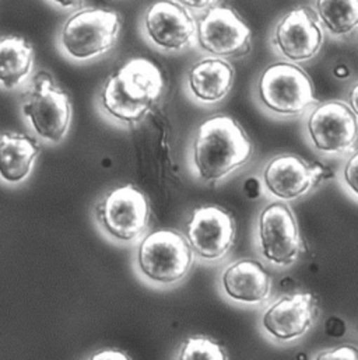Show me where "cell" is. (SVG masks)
Returning <instances> with one entry per match:
<instances>
[{
  "label": "cell",
  "instance_id": "cell-11",
  "mask_svg": "<svg viewBox=\"0 0 358 360\" xmlns=\"http://www.w3.org/2000/svg\"><path fill=\"white\" fill-rule=\"evenodd\" d=\"M256 243L260 255L276 266L293 265L301 250L298 223L283 200L269 203L259 214Z\"/></svg>",
  "mask_w": 358,
  "mask_h": 360
},
{
  "label": "cell",
  "instance_id": "cell-26",
  "mask_svg": "<svg viewBox=\"0 0 358 360\" xmlns=\"http://www.w3.org/2000/svg\"><path fill=\"white\" fill-rule=\"evenodd\" d=\"M91 359H97V360H126L129 359L125 354H122V352H119V351H114V349H107V351H101V352H98V354H95V355H93L91 356Z\"/></svg>",
  "mask_w": 358,
  "mask_h": 360
},
{
  "label": "cell",
  "instance_id": "cell-1",
  "mask_svg": "<svg viewBox=\"0 0 358 360\" xmlns=\"http://www.w3.org/2000/svg\"><path fill=\"white\" fill-rule=\"evenodd\" d=\"M166 82L160 68L146 58H133L114 73L100 93V110L111 122L135 128L160 103Z\"/></svg>",
  "mask_w": 358,
  "mask_h": 360
},
{
  "label": "cell",
  "instance_id": "cell-14",
  "mask_svg": "<svg viewBox=\"0 0 358 360\" xmlns=\"http://www.w3.org/2000/svg\"><path fill=\"white\" fill-rule=\"evenodd\" d=\"M326 177V169L296 155H279L269 160L262 173L265 191L277 200L291 202L305 196Z\"/></svg>",
  "mask_w": 358,
  "mask_h": 360
},
{
  "label": "cell",
  "instance_id": "cell-9",
  "mask_svg": "<svg viewBox=\"0 0 358 360\" xmlns=\"http://www.w3.org/2000/svg\"><path fill=\"white\" fill-rule=\"evenodd\" d=\"M196 42L210 56L237 59L251 52L252 31L231 7L214 6L197 21Z\"/></svg>",
  "mask_w": 358,
  "mask_h": 360
},
{
  "label": "cell",
  "instance_id": "cell-4",
  "mask_svg": "<svg viewBox=\"0 0 358 360\" xmlns=\"http://www.w3.org/2000/svg\"><path fill=\"white\" fill-rule=\"evenodd\" d=\"M94 219L101 233L115 244H138L150 230L149 198L135 185L114 188L94 206Z\"/></svg>",
  "mask_w": 358,
  "mask_h": 360
},
{
  "label": "cell",
  "instance_id": "cell-28",
  "mask_svg": "<svg viewBox=\"0 0 358 360\" xmlns=\"http://www.w3.org/2000/svg\"><path fill=\"white\" fill-rule=\"evenodd\" d=\"M347 104L350 105V108L353 110V112L356 114V117L358 118V83H356V84L352 87L350 93H349V101H347Z\"/></svg>",
  "mask_w": 358,
  "mask_h": 360
},
{
  "label": "cell",
  "instance_id": "cell-19",
  "mask_svg": "<svg viewBox=\"0 0 358 360\" xmlns=\"http://www.w3.org/2000/svg\"><path fill=\"white\" fill-rule=\"evenodd\" d=\"M34 68L32 45L15 35L0 37V86L6 90L20 87Z\"/></svg>",
  "mask_w": 358,
  "mask_h": 360
},
{
  "label": "cell",
  "instance_id": "cell-8",
  "mask_svg": "<svg viewBox=\"0 0 358 360\" xmlns=\"http://www.w3.org/2000/svg\"><path fill=\"white\" fill-rule=\"evenodd\" d=\"M307 136L324 156H342L354 150L358 118L349 104L331 100L317 105L307 120Z\"/></svg>",
  "mask_w": 358,
  "mask_h": 360
},
{
  "label": "cell",
  "instance_id": "cell-22",
  "mask_svg": "<svg viewBox=\"0 0 358 360\" xmlns=\"http://www.w3.org/2000/svg\"><path fill=\"white\" fill-rule=\"evenodd\" d=\"M342 177L347 191L358 199V150L346 162Z\"/></svg>",
  "mask_w": 358,
  "mask_h": 360
},
{
  "label": "cell",
  "instance_id": "cell-3",
  "mask_svg": "<svg viewBox=\"0 0 358 360\" xmlns=\"http://www.w3.org/2000/svg\"><path fill=\"white\" fill-rule=\"evenodd\" d=\"M194 262V254L183 233L156 230L147 233L138 244L135 269L150 286L170 289L182 283Z\"/></svg>",
  "mask_w": 358,
  "mask_h": 360
},
{
  "label": "cell",
  "instance_id": "cell-25",
  "mask_svg": "<svg viewBox=\"0 0 358 360\" xmlns=\"http://www.w3.org/2000/svg\"><path fill=\"white\" fill-rule=\"evenodd\" d=\"M346 324L338 319V317H332L328 320V324H326V333L331 335V337H335V338H339L342 335H345L346 333Z\"/></svg>",
  "mask_w": 358,
  "mask_h": 360
},
{
  "label": "cell",
  "instance_id": "cell-10",
  "mask_svg": "<svg viewBox=\"0 0 358 360\" xmlns=\"http://www.w3.org/2000/svg\"><path fill=\"white\" fill-rule=\"evenodd\" d=\"M183 234L196 259L216 264L234 247L237 224L228 210L218 206H200L192 212Z\"/></svg>",
  "mask_w": 358,
  "mask_h": 360
},
{
  "label": "cell",
  "instance_id": "cell-2",
  "mask_svg": "<svg viewBox=\"0 0 358 360\" xmlns=\"http://www.w3.org/2000/svg\"><path fill=\"white\" fill-rule=\"evenodd\" d=\"M253 145L242 127L227 115L203 121L192 139L189 165L196 180L216 185L249 163Z\"/></svg>",
  "mask_w": 358,
  "mask_h": 360
},
{
  "label": "cell",
  "instance_id": "cell-21",
  "mask_svg": "<svg viewBox=\"0 0 358 360\" xmlns=\"http://www.w3.org/2000/svg\"><path fill=\"white\" fill-rule=\"evenodd\" d=\"M177 358L180 360L190 359H227L224 349L207 337H189L180 345Z\"/></svg>",
  "mask_w": 358,
  "mask_h": 360
},
{
  "label": "cell",
  "instance_id": "cell-16",
  "mask_svg": "<svg viewBox=\"0 0 358 360\" xmlns=\"http://www.w3.org/2000/svg\"><path fill=\"white\" fill-rule=\"evenodd\" d=\"M220 288L223 295L237 304L260 306L272 295V278L259 261L244 258L223 271Z\"/></svg>",
  "mask_w": 358,
  "mask_h": 360
},
{
  "label": "cell",
  "instance_id": "cell-6",
  "mask_svg": "<svg viewBox=\"0 0 358 360\" xmlns=\"http://www.w3.org/2000/svg\"><path fill=\"white\" fill-rule=\"evenodd\" d=\"M121 17L117 11L87 7L73 13L59 35L62 51L72 59L86 62L108 53L117 44Z\"/></svg>",
  "mask_w": 358,
  "mask_h": 360
},
{
  "label": "cell",
  "instance_id": "cell-24",
  "mask_svg": "<svg viewBox=\"0 0 358 360\" xmlns=\"http://www.w3.org/2000/svg\"><path fill=\"white\" fill-rule=\"evenodd\" d=\"M178 1L186 8L196 10V11H206L218 3V0H178Z\"/></svg>",
  "mask_w": 358,
  "mask_h": 360
},
{
  "label": "cell",
  "instance_id": "cell-30",
  "mask_svg": "<svg viewBox=\"0 0 358 360\" xmlns=\"http://www.w3.org/2000/svg\"><path fill=\"white\" fill-rule=\"evenodd\" d=\"M335 75H336V77H339V79H346V77L350 75V72H349V69H347L346 66H338V68L335 69Z\"/></svg>",
  "mask_w": 358,
  "mask_h": 360
},
{
  "label": "cell",
  "instance_id": "cell-23",
  "mask_svg": "<svg viewBox=\"0 0 358 360\" xmlns=\"http://www.w3.org/2000/svg\"><path fill=\"white\" fill-rule=\"evenodd\" d=\"M315 359H358V348L353 345H340L318 354Z\"/></svg>",
  "mask_w": 358,
  "mask_h": 360
},
{
  "label": "cell",
  "instance_id": "cell-15",
  "mask_svg": "<svg viewBox=\"0 0 358 360\" xmlns=\"http://www.w3.org/2000/svg\"><path fill=\"white\" fill-rule=\"evenodd\" d=\"M318 309L311 293L300 292L280 297L262 314L263 331L277 342H293L303 338L315 324Z\"/></svg>",
  "mask_w": 358,
  "mask_h": 360
},
{
  "label": "cell",
  "instance_id": "cell-27",
  "mask_svg": "<svg viewBox=\"0 0 358 360\" xmlns=\"http://www.w3.org/2000/svg\"><path fill=\"white\" fill-rule=\"evenodd\" d=\"M245 192L251 196V198H256L260 193V182L256 179H249L245 182Z\"/></svg>",
  "mask_w": 358,
  "mask_h": 360
},
{
  "label": "cell",
  "instance_id": "cell-7",
  "mask_svg": "<svg viewBox=\"0 0 358 360\" xmlns=\"http://www.w3.org/2000/svg\"><path fill=\"white\" fill-rule=\"evenodd\" d=\"M21 110L31 131L41 141L59 145L66 138L73 114L72 103L48 73L42 72L32 80Z\"/></svg>",
  "mask_w": 358,
  "mask_h": 360
},
{
  "label": "cell",
  "instance_id": "cell-13",
  "mask_svg": "<svg viewBox=\"0 0 358 360\" xmlns=\"http://www.w3.org/2000/svg\"><path fill=\"white\" fill-rule=\"evenodd\" d=\"M325 41L324 30L318 18L307 7L289 11L273 32L274 51L291 63L312 60Z\"/></svg>",
  "mask_w": 358,
  "mask_h": 360
},
{
  "label": "cell",
  "instance_id": "cell-17",
  "mask_svg": "<svg viewBox=\"0 0 358 360\" xmlns=\"http://www.w3.org/2000/svg\"><path fill=\"white\" fill-rule=\"evenodd\" d=\"M234 77L235 72L228 60L208 56L190 66L186 77V89L196 103L214 105L230 94Z\"/></svg>",
  "mask_w": 358,
  "mask_h": 360
},
{
  "label": "cell",
  "instance_id": "cell-12",
  "mask_svg": "<svg viewBox=\"0 0 358 360\" xmlns=\"http://www.w3.org/2000/svg\"><path fill=\"white\" fill-rule=\"evenodd\" d=\"M196 27L189 8L178 0H157L145 13L143 30L152 45L164 52H182L196 41Z\"/></svg>",
  "mask_w": 358,
  "mask_h": 360
},
{
  "label": "cell",
  "instance_id": "cell-5",
  "mask_svg": "<svg viewBox=\"0 0 358 360\" xmlns=\"http://www.w3.org/2000/svg\"><path fill=\"white\" fill-rule=\"evenodd\" d=\"M256 96L265 110L281 118L301 117L317 104L311 77L291 62L267 66L258 79Z\"/></svg>",
  "mask_w": 358,
  "mask_h": 360
},
{
  "label": "cell",
  "instance_id": "cell-18",
  "mask_svg": "<svg viewBox=\"0 0 358 360\" xmlns=\"http://www.w3.org/2000/svg\"><path fill=\"white\" fill-rule=\"evenodd\" d=\"M39 153L38 143L24 134L0 135V180L8 185L24 182L29 177Z\"/></svg>",
  "mask_w": 358,
  "mask_h": 360
},
{
  "label": "cell",
  "instance_id": "cell-20",
  "mask_svg": "<svg viewBox=\"0 0 358 360\" xmlns=\"http://www.w3.org/2000/svg\"><path fill=\"white\" fill-rule=\"evenodd\" d=\"M315 13L322 28L336 38L358 31V0H315Z\"/></svg>",
  "mask_w": 358,
  "mask_h": 360
},
{
  "label": "cell",
  "instance_id": "cell-29",
  "mask_svg": "<svg viewBox=\"0 0 358 360\" xmlns=\"http://www.w3.org/2000/svg\"><path fill=\"white\" fill-rule=\"evenodd\" d=\"M52 1L63 8H76L81 3V0H52Z\"/></svg>",
  "mask_w": 358,
  "mask_h": 360
}]
</instances>
